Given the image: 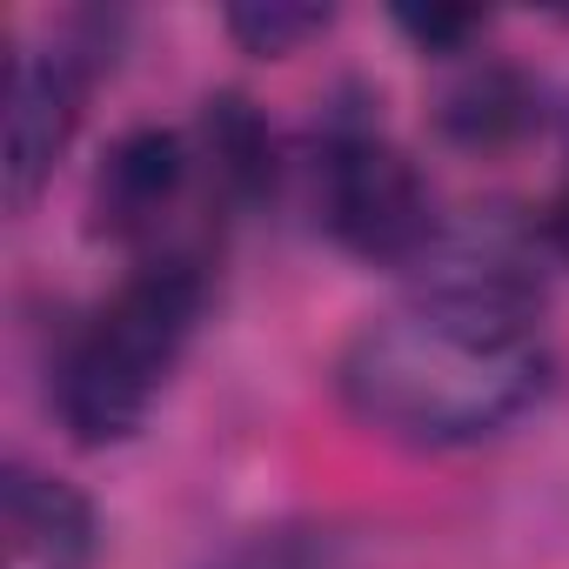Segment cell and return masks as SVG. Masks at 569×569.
<instances>
[{"instance_id":"ba28073f","label":"cell","mask_w":569,"mask_h":569,"mask_svg":"<svg viewBox=\"0 0 569 569\" xmlns=\"http://www.w3.org/2000/svg\"><path fill=\"white\" fill-rule=\"evenodd\" d=\"M201 168H208L214 194H228V201L268 188V128L241 94L208 101V114H201Z\"/></svg>"},{"instance_id":"9c48e42d","label":"cell","mask_w":569,"mask_h":569,"mask_svg":"<svg viewBox=\"0 0 569 569\" xmlns=\"http://www.w3.org/2000/svg\"><path fill=\"white\" fill-rule=\"evenodd\" d=\"M221 21H228V34H234L248 54L281 61V54L309 48L316 34H329L336 14H329V8H289V0H248V8H228Z\"/></svg>"},{"instance_id":"5b68a950","label":"cell","mask_w":569,"mask_h":569,"mask_svg":"<svg viewBox=\"0 0 569 569\" xmlns=\"http://www.w3.org/2000/svg\"><path fill=\"white\" fill-rule=\"evenodd\" d=\"M201 148L174 128H134L94 174V228L114 241H154L194 194Z\"/></svg>"},{"instance_id":"52a82bcc","label":"cell","mask_w":569,"mask_h":569,"mask_svg":"<svg viewBox=\"0 0 569 569\" xmlns=\"http://www.w3.org/2000/svg\"><path fill=\"white\" fill-rule=\"evenodd\" d=\"M436 121H442V134L462 141V148H502V141H516V134L536 121V101H529L522 74L482 61V68H462V74L442 88Z\"/></svg>"},{"instance_id":"7c38bea8","label":"cell","mask_w":569,"mask_h":569,"mask_svg":"<svg viewBox=\"0 0 569 569\" xmlns=\"http://www.w3.org/2000/svg\"><path fill=\"white\" fill-rule=\"evenodd\" d=\"M536 241H542L556 261H569V181H556V194L536 208Z\"/></svg>"},{"instance_id":"8fae6325","label":"cell","mask_w":569,"mask_h":569,"mask_svg":"<svg viewBox=\"0 0 569 569\" xmlns=\"http://www.w3.org/2000/svg\"><path fill=\"white\" fill-rule=\"evenodd\" d=\"M214 569H316L309 562V549L302 542H289V536H261V542H248V549H234L228 562H214Z\"/></svg>"},{"instance_id":"7a4b0ae2","label":"cell","mask_w":569,"mask_h":569,"mask_svg":"<svg viewBox=\"0 0 569 569\" xmlns=\"http://www.w3.org/2000/svg\"><path fill=\"white\" fill-rule=\"evenodd\" d=\"M201 302H208L201 261L154 254L74 329V342L54 369V409L81 449L128 442L154 416L161 389L174 382V369L194 342Z\"/></svg>"},{"instance_id":"30bf717a","label":"cell","mask_w":569,"mask_h":569,"mask_svg":"<svg viewBox=\"0 0 569 569\" xmlns=\"http://www.w3.org/2000/svg\"><path fill=\"white\" fill-rule=\"evenodd\" d=\"M396 28H402L422 54H462V48L482 34V14H476V8H429V14H422V8H402Z\"/></svg>"},{"instance_id":"6da1fadb","label":"cell","mask_w":569,"mask_h":569,"mask_svg":"<svg viewBox=\"0 0 569 569\" xmlns=\"http://www.w3.org/2000/svg\"><path fill=\"white\" fill-rule=\"evenodd\" d=\"M542 376L549 362L529 322H502L422 296L396 316L362 322L336 356L342 409L362 429L409 449H469L509 429L542 396Z\"/></svg>"},{"instance_id":"277c9868","label":"cell","mask_w":569,"mask_h":569,"mask_svg":"<svg viewBox=\"0 0 569 569\" xmlns=\"http://www.w3.org/2000/svg\"><path fill=\"white\" fill-rule=\"evenodd\" d=\"M74 121H81L74 54L21 48L8 61V161H0V174H8V208H28L54 181V161L68 154Z\"/></svg>"},{"instance_id":"8992f818","label":"cell","mask_w":569,"mask_h":569,"mask_svg":"<svg viewBox=\"0 0 569 569\" xmlns=\"http://www.w3.org/2000/svg\"><path fill=\"white\" fill-rule=\"evenodd\" d=\"M0 549L8 569H94V509L74 482L28 462L0 482Z\"/></svg>"},{"instance_id":"3957f363","label":"cell","mask_w":569,"mask_h":569,"mask_svg":"<svg viewBox=\"0 0 569 569\" xmlns=\"http://www.w3.org/2000/svg\"><path fill=\"white\" fill-rule=\"evenodd\" d=\"M316 214L349 254L382 268H416L442 234L422 168L369 121H329L316 154Z\"/></svg>"}]
</instances>
